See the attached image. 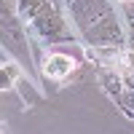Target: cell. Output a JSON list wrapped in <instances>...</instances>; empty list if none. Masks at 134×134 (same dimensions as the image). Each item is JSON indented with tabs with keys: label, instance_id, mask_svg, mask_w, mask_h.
<instances>
[{
	"label": "cell",
	"instance_id": "obj_1",
	"mask_svg": "<svg viewBox=\"0 0 134 134\" xmlns=\"http://www.w3.org/2000/svg\"><path fill=\"white\" fill-rule=\"evenodd\" d=\"M67 11L83 43L102 48H118L126 43V30L110 0H67Z\"/></svg>",
	"mask_w": 134,
	"mask_h": 134
},
{
	"label": "cell",
	"instance_id": "obj_2",
	"mask_svg": "<svg viewBox=\"0 0 134 134\" xmlns=\"http://www.w3.org/2000/svg\"><path fill=\"white\" fill-rule=\"evenodd\" d=\"M30 27H32V32H35L43 43H48V46L67 43V40L72 43V35H70V30H67V21H64V16L59 14V8L54 3H48L43 8L40 14L30 21Z\"/></svg>",
	"mask_w": 134,
	"mask_h": 134
},
{
	"label": "cell",
	"instance_id": "obj_3",
	"mask_svg": "<svg viewBox=\"0 0 134 134\" xmlns=\"http://www.w3.org/2000/svg\"><path fill=\"white\" fill-rule=\"evenodd\" d=\"M99 81H102V88H105V91L113 97V99L126 88V86H124V78H121L118 72H113V70H105V67L99 70Z\"/></svg>",
	"mask_w": 134,
	"mask_h": 134
},
{
	"label": "cell",
	"instance_id": "obj_4",
	"mask_svg": "<svg viewBox=\"0 0 134 134\" xmlns=\"http://www.w3.org/2000/svg\"><path fill=\"white\" fill-rule=\"evenodd\" d=\"M48 3H51V0H16V16L32 21Z\"/></svg>",
	"mask_w": 134,
	"mask_h": 134
},
{
	"label": "cell",
	"instance_id": "obj_5",
	"mask_svg": "<svg viewBox=\"0 0 134 134\" xmlns=\"http://www.w3.org/2000/svg\"><path fill=\"white\" fill-rule=\"evenodd\" d=\"M115 105L121 107V113L129 115L134 121V88H124L118 97H115Z\"/></svg>",
	"mask_w": 134,
	"mask_h": 134
},
{
	"label": "cell",
	"instance_id": "obj_6",
	"mask_svg": "<svg viewBox=\"0 0 134 134\" xmlns=\"http://www.w3.org/2000/svg\"><path fill=\"white\" fill-rule=\"evenodd\" d=\"M124 19H126L129 40H131V46H134V0H124Z\"/></svg>",
	"mask_w": 134,
	"mask_h": 134
},
{
	"label": "cell",
	"instance_id": "obj_7",
	"mask_svg": "<svg viewBox=\"0 0 134 134\" xmlns=\"http://www.w3.org/2000/svg\"><path fill=\"white\" fill-rule=\"evenodd\" d=\"M16 78V70L14 67H0V88H8Z\"/></svg>",
	"mask_w": 134,
	"mask_h": 134
},
{
	"label": "cell",
	"instance_id": "obj_8",
	"mask_svg": "<svg viewBox=\"0 0 134 134\" xmlns=\"http://www.w3.org/2000/svg\"><path fill=\"white\" fill-rule=\"evenodd\" d=\"M14 14H16V0H0V16L11 19Z\"/></svg>",
	"mask_w": 134,
	"mask_h": 134
}]
</instances>
